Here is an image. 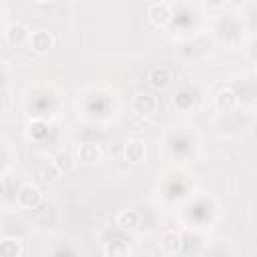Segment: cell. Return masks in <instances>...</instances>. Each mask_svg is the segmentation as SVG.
<instances>
[{
	"label": "cell",
	"instance_id": "obj_3",
	"mask_svg": "<svg viewBox=\"0 0 257 257\" xmlns=\"http://www.w3.org/2000/svg\"><path fill=\"white\" fill-rule=\"evenodd\" d=\"M147 16H149V22H151V24L163 28V26H167V24L171 22L173 12H171V8H169L167 2H153V4L147 8Z\"/></svg>",
	"mask_w": 257,
	"mask_h": 257
},
{
	"label": "cell",
	"instance_id": "obj_4",
	"mask_svg": "<svg viewBox=\"0 0 257 257\" xmlns=\"http://www.w3.org/2000/svg\"><path fill=\"white\" fill-rule=\"evenodd\" d=\"M122 155H124V159L128 163H135V165L145 163V159H147V145H145V141L143 139H131V141H126V145L122 149Z\"/></svg>",
	"mask_w": 257,
	"mask_h": 257
},
{
	"label": "cell",
	"instance_id": "obj_12",
	"mask_svg": "<svg viewBox=\"0 0 257 257\" xmlns=\"http://www.w3.org/2000/svg\"><path fill=\"white\" fill-rule=\"evenodd\" d=\"M181 249V235L177 231H165L161 235V251L167 255H173Z\"/></svg>",
	"mask_w": 257,
	"mask_h": 257
},
{
	"label": "cell",
	"instance_id": "obj_20",
	"mask_svg": "<svg viewBox=\"0 0 257 257\" xmlns=\"http://www.w3.org/2000/svg\"><path fill=\"white\" fill-rule=\"evenodd\" d=\"M36 2H40V4H46V2H50V0H36Z\"/></svg>",
	"mask_w": 257,
	"mask_h": 257
},
{
	"label": "cell",
	"instance_id": "obj_17",
	"mask_svg": "<svg viewBox=\"0 0 257 257\" xmlns=\"http://www.w3.org/2000/svg\"><path fill=\"white\" fill-rule=\"evenodd\" d=\"M205 4L211 6V8H221V6L227 4V0H205Z\"/></svg>",
	"mask_w": 257,
	"mask_h": 257
},
{
	"label": "cell",
	"instance_id": "obj_11",
	"mask_svg": "<svg viewBox=\"0 0 257 257\" xmlns=\"http://www.w3.org/2000/svg\"><path fill=\"white\" fill-rule=\"evenodd\" d=\"M171 82V70L167 66H155L149 72V84L153 88H165Z\"/></svg>",
	"mask_w": 257,
	"mask_h": 257
},
{
	"label": "cell",
	"instance_id": "obj_13",
	"mask_svg": "<svg viewBox=\"0 0 257 257\" xmlns=\"http://www.w3.org/2000/svg\"><path fill=\"white\" fill-rule=\"evenodd\" d=\"M22 255V245L18 239L6 237L0 241V257H18Z\"/></svg>",
	"mask_w": 257,
	"mask_h": 257
},
{
	"label": "cell",
	"instance_id": "obj_5",
	"mask_svg": "<svg viewBox=\"0 0 257 257\" xmlns=\"http://www.w3.org/2000/svg\"><path fill=\"white\" fill-rule=\"evenodd\" d=\"M76 157L82 165H96L102 161V149L96 143H82L76 151Z\"/></svg>",
	"mask_w": 257,
	"mask_h": 257
},
{
	"label": "cell",
	"instance_id": "obj_9",
	"mask_svg": "<svg viewBox=\"0 0 257 257\" xmlns=\"http://www.w3.org/2000/svg\"><path fill=\"white\" fill-rule=\"evenodd\" d=\"M28 38H30V32H28L26 24H22V22H12V24L6 28V40H8V44H12V46H20V44H24Z\"/></svg>",
	"mask_w": 257,
	"mask_h": 257
},
{
	"label": "cell",
	"instance_id": "obj_14",
	"mask_svg": "<svg viewBox=\"0 0 257 257\" xmlns=\"http://www.w3.org/2000/svg\"><path fill=\"white\" fill-rule=\"evenodd\" d=\"M104 253L106 255H112V257H116V255H128L131 253V245L124 243V241H112V243H108L104 247Z\"/></svg>",
	"mask_w": 257,
	"mask_h": 257
},
{
	"label": "cell",
	"instance_id": "obj_6",
	"mask_svg": "<svg viewBox=\"0 0 257 257\" xmlns=\"http://www.w3.org/2000/svg\"><path fill=\"white\" fill-rule=\"evenodd\" d=\"M237 104H239V96L233 88H221L215 96V106L219 112H231L237 108Z\"/></svg>",
	"mask_w": 257,
	"mask_h": 257
},
{
	"label": "cell",
	"instance_id": "obj_1",
	"mask_svg": "<svg viewBox=\"0 0 257 257\" xmlns=\"http://www.w3.org/2000/svg\"><path fill=\"white\" fill-rule=\"evenodd\" d=\"M16 201H18V205H20L22 209H34V207L40 205V201H42V193H40V189H38L36 185L26 183V185H22V187L18 189V193H16Z\"/></svg>",
	"mask_w": 257,
	"mask_h": 257
},
{
	"label": "cell",
	"instance_id": "obj_8",
	"mask_svg": "<svg viewBox=\"0 0 257 257\" xmlns=\"http://www.w3.org/2000/svg\"><path fill=\"white\" fill-rule=\"evenodd\" d=\"M141 225V213L137 209H124L116 215V227L120 231H135Z\"/></svg>",
	"mask_w": 257,
	"mask_h": 257
},
{
	"label": "cell",
	"instance_id": "obj_16",
	"mask_svg": "<svg viewBox=\"0 0 257 257\" xmlns=\"http://www.w3.org/2000/svg\"><path fill=\"white\" fill-rule=\"evenodd\" d=\"M10 102H12L10 90H6V88H0V110H6V108H10Z\"/></svg>",
	"mask_w": 257,
	"mask_h": 257
},
{
	"label": "cell",
	"instance_id": "obj_15",
	"mask_svg": "<svg viewBox=\"0 0 257 257\" xmlns=\"http://www.w3.org/2000/svg\"><path fill=\"white\" fill-rule=\"evenodd\" d=\"M40 177H42L44 183H56L58 177H60V171L54 167V163H52V165H44V167L40 169Z\"/></svg>",
	"mask_w": 257,
	"mask_h": 257
},
{
	"label": "cell",
	"instance_id": "obj_19",
	"mask_svg": "<svg viewBox=\"0 0 257 257\" xmlns=\"http://www.w3.org/2000/svg\"><path fill=\"white\" fill-rule=\"evenodd\" d=\"M227 2H233V4H237V6H239V4H245L247 0H227Z\"/></svg>",
	"mask_w": 257,
	"mask_h": 257
},
{
	"label": "cell",
	"instance_id": "obj_10",
	"mask_svg": "<svg viewBox=\"0 0 257 257\" xmlns=\"http://www.w3.org/2000/svg\"><path fill=\"white\" fill-rule=\"evenodd\" d=\"M54 167L60 171V175H68V173H72L74 167H76V157H74L68 149H62V151H58L56 157H54Z\"/></svg>",
	"mask_w": 257,
	"mask_h": 257
},
{
	"label": "cell",
	"instance_id": "obj_7",
	"mask_svg": "<svg viewBox=\"0 0 257 257\" xmlns=\"http://www.w3.org/2000/svg\"><path fill=\"white\" fill-rule=\"evenodd\" d=\"M28 40H30V46H32V50H34L36 54H46V52L54 46V36H52L48 30H38V32H34Z\"/></svg>",
	"mask_w": 257,
	"mask_h": 257
},
{
	"label": "cell",
	"instance_id": "obj_2",
	"mask_svg": "<svg viewBox=\"0 0 257 257\" xmlns=\"http://www.w3.org/2000/svg\"><path fill=\"white\" fill-rule=\"evenodd\" d=\"M133 112L137 116H153L157 112V98L149 92H139L135 98H133Z\"/></svg>",
	"mask_w": 257,
	"mask_h": 257
},
{
	"label": "cell",
	"instance_id": "obj_18",
	"mask_svg": "<svg viewBox=\"0 0 257 257\" xmlns=\"http://www.w3.org/2000/svg\"><path fill=\"white\" fill-rule=\"evenodd\" d=\"M4 193H6V187H4V181H2V179H0V197H2V195H4Z\"/></svg>",
	"mask_w": 257,
	"mask_h": 257
},
{
	"label": "cell",
	"instance_id": "obj_21",
	"mask_svg": "<svg viewBox=\"0 0 257 257\" xmlns=\"http://www.w3.org/2000/svg\"><path fill=\"white\" fill-rule=\"evenodd\" d=\"M155 2H169V0H155Z\"/></svg>",
	"mask_w": 257,
	"mask_h": 257
}]
</instances>
